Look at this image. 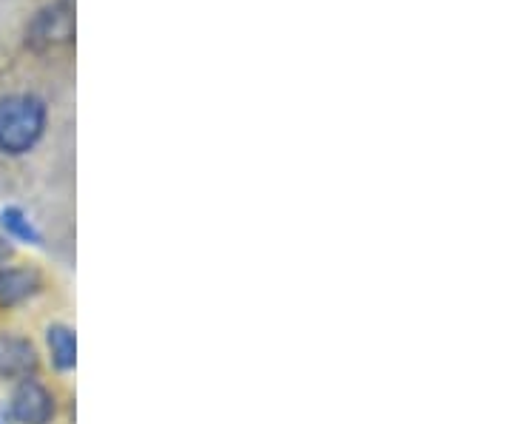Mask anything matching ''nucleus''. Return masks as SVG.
I'll return each mask as SVG.
<instances>
[{
    "mask_svg": "<svg viewBox=\"0 0 512 424\" xmlns=\"http://www.w3.org/2000/svg\"><path fill=\"white\" fill-rule=\"evenodd\" d=\"M40 376V351L20 331H0V382H23Z\"/></svg>",
    "mask_w": 512,
    "mask_h": 424,
    "instance_id": "obj_4",
    "label": "nucleus"
},
{
    "mask_svg": "<svg viewBox=\"0 0 512 424\" xmlns=\"http://www.w3.org/2000/svg\"><path fill=\"white\" fill-rule=\"evenodd\" d=\"M12 254H15L12 242H9L6 237H3V234H0V265H6V262L12 259Z\"/></svg>",
    "mask_w": 512,
    "mask_h": 424,
    "instance_id": "obj_8",
    "label": "nucleus"
},
{
    "mask_svg": "<svg viewBox=\"0 0 512 424\" xmlns=\"http://www.w3.org/2000/svg\"><path fill=\"white\" fill-rule=\"evenodd\" d=\"M57 413H60L57 393L40 376L12 385V393H9V422L12 424H55Z\"/></svg>",
    "mask_w": 512,
    "mask_h": 424,
    "instance_id": "obj_2",
    "label": "nucleus"
},
{
    "mask_svg": "<svg viewBox=\"0 0 512 424\" xmlns=\"http://www.w3.org/2000/svg\"><path fill=\"white\" fill-rule=\"evenodd\" d=\"M43 345H46V359L55 373L66 376L77 368V336L69 322H49L43 328Z\"/></svg>",
    "mask_w": 512,
    "mask_h": 424,
    "instance_id": "obj_6",
    "label": "nucleus"
},
{
    "mask_svg": "<svg viewBox=\"0 0 512 424\" xmlns=\"http://www.w3.org/2000/svg\"><path fill=\"white\" fill-rule=\"evenodd\" d=\"M49 109L37 94L0 97V154L23 157L35 151L46 134Z\"/></svg>",
    "mask_w": 512,
    "mask_h": 424,
    "instance_id": "obj_1",
    "label": "nucleus"
},
{
    "mask_svg": "<svg viewBox=\"0 0 512 424\" xmlns=\"http://www.w3.org/2000/svg\"><path fill=\"white\" fill-rule=\"evenodd\" d=\"M46 291V277L35 265H0V308H20Z\"/></svg>",
    "mask_w": 512,
    "mask_h": 424,
    "instance_id": "obj_5",
    "label": "nucleus"
},
{
    "mask_svg": "<svg viewBox=\"0 0 512 424\" xmlns=\"http://www.w3.org/2000/svg\"><path fill=\"white\" fill-rule=\"evenodd\" d=\"M0 424H6V422H3V419H0Z\"/></svg>",
    "mask_w": 512,
    "mask_h": 424,
    "instance_id": "obj_9",
    "label": "nucleus"
},
{
    "mask_svg": "<svg viewBox=\"0 0 512 424\" xmlns=\"http://www.w3.org/2000/svg\"><path fill=\"white\" fill-rule=\"evenodd\" d=\"M74 37V9L69 0H60L52 6H43L26 26V46L35 52H49L57 46L72 43Z\"/></svg>",
    "mask_w": 512,
    "mask_h": 424,
    "instance_id": "obj_3",
    "label": "nucleus"
},
{
    "mask_svg": "<svg viewBox=\"0 0 512 424\" xmlns=\"http://www.w3.org/2000/svg\"><path fill=\"white\" fill-rule=\"evenodd\" d=\"M0 228L9 242H23V245H43V234L35 220L20 208V205H6L0 211Z\"/></svg>",
    "mask_w": 512,
    "mask_h": 424,
    "instance_id": "obj_7",
    "label": "nucleus"
}]
</instances>
